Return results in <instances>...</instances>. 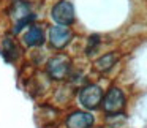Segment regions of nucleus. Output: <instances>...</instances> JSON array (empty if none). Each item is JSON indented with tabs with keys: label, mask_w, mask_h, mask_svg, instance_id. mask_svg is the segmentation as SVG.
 <instances>
[{
	"label": "nucleus",
	"mask_w": 147,
	"mask_h": 128,
	"mask_svg": "<svg viewBox=\"0 0 147 128\" xmlns=\"http://www.w3.org/2000/svg\"><path fill=\"white\" fill-rule=\"evenodd\" d=\"M103 109H105L108 114H117L123 109L125 106V95L120 89L117 87H112L109 89V92L105 95L103 98Z\"/></svg>",
	"instance_id": "1"
},
{
	"label": "nucleus",
	"mask_w": 147,
	"mask_h": 128,
	"mask_svg": "<svg viewBox=\"0 0 147 128\" xmlns=\"http://www.w3.org/2000/svg\"><path fill=\"white\" fill-rule=\"evenodd\" d=\"M52 18L59 26H70L74 22V8L70 2L62 0L57 2L52 8Z\"/></svg>",
	"instance_id": "2"
},
{
	"label": "nucleus",
	"mask_w": 147,
	"mask_h": 128,
	"mask_svg": "<svg viewBox=\"0 0 147 128\" xmlns=\"http://www.w3.org/2000/svg\"><path fill=\"white\" fill-rule=\"evenodd\" d=\"M79 101L84 108L87 109H95L103 101V90L98 86H86L79 93Z\"/></svg>",
	"instance_id": "3"
},
{
	"label": "nucleus",
	"mask_w": 147,
	"mask_h": 128,
	"mask_svg": "<svg viewBox=\"0 0 147 128\" xmlns=\"http://www.w3.org/2000/svg\"><path fill=\"white\" fill-rule=\"evenodd\" d=\"M70 59L65 55H57L52 57L48 63V73L51 74L54 79H63L70 71Z\"/></svg>",
	"instance_id": "4"
},
{
	"label": "nucleus",
	"mask_w": 147,
	"mask_h": 128,
	"mask_svg": "<svg viewBox=\"0 0 147 128\" xmlns=\"http://www.w3.org/2000/svg\"><path fill=\"white\" fill-rule=\"evenodd\" d=\"M71 40V30L67 26H55L49 29V43L54 48L62 49L70 43Z\"/></svg>",
	"instance_id": "5"
},
{
	"label": "nucleus",
	"mask_w": 147,
	"mask_h": 128,
	"mask_svg": "<svg viewBox=\"0 0 147 128\" xmlns=\"http://www.w3.org/2000/svg\"><path fill=\"white\" fill-rule=\"evenodd\" d=\"M93 125V115L89 112L76 111L68 115L67 128H90Z\"/></svg>",
	"instance_id": "6"
},
{
	"label": "nucleus",
	"mask_w": 147,
	"mask_h": 128,
	"mask_svg": "<svg viewBox=\"0 0 147 128\" xmlns=\"http://www.w3.org/2000/svg\"><path fill=\"white\" fill-rule=\"evenodd\" d=\"M24 43L27 46H41L45 43V32L41 27L38 26H32L27 33L24 35Z\"/></svg>",
	"instance_id": "7"
},
{
	"label": "nucleus",
	"mask_w": 147,
	"mask_h": 128,
	"mask_svg": "<svg viewBox=\"0 0 147 128\" xmlns=\"http://www.w3.org/2000/svg\"><path fill=\"white\" fill-rule=\"evenodd\" d=\"M13 18H16L18 19V22L19 21H22L24 18H27L29 14H32L30 13V7H29V3H26V2H22V0H16L14 2V5H13Z\"/></svg>",
	"instance_id": "8"
},
{
	"label": "nucleus",
	"mask_w": 147,
	"mask_h": 128,
	"mask_svg": "<svg viewBox=\"0 0 147 128\" xmlns=\"http://www.w3.org/2000/svg\"><path fill=\"white\" fill-rule=\"evenodd\" d=\"M115 62H117V55L115 54H106L95 62V68L98 71H108L114 67Z\"/></svg>",
	"instance_id": "9"
},
{
	"label": "nucleus",
	"mask_w": 147,
	"mask_h": 128,
	"mask_svg": "<svg viewBox=\"0 0 147 128\" xmlns=\"http://www.w3.org/2000/svg\"><path fill=\"white\" fill-rule=\"evenodd\" d=\"M3 52H5V55H7L8 60H14V59L18 57V54H19V49L16 48V44H14L13 40L5 38L3 40Z\"/></svg>",
	"instance_id": "10"
}]
</instances>
